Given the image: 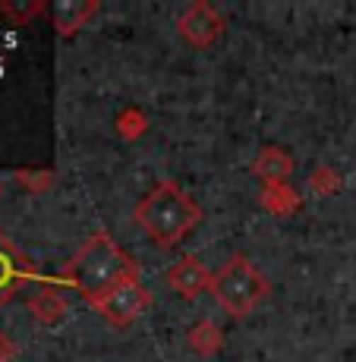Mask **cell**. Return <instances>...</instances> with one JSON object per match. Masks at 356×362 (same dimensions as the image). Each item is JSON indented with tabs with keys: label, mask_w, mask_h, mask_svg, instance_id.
<instances>
[{
	"label": "cell",
	"mask_w": 356,
	"mask_h": 362,
	"mask_svg": "<svg viewBox=\"0 0 356 362\" xmlns=\"http://www.w3.org/2000/svg\"><path fill=\"white\" fill-rule=\"evenodd\" d=\"M136 224L149 236L155 246L177 249L180 243L190 236L202 221V208L186 189H180L173 180H161L155 189L149 192L136 205Z\"/></svg>",
	"instance_id": "obj_2"
},
{
	"label": "cell",
	"mask_w": 356,
	"mask_h": 362,
	"mask_svg": "<svg viewBox=\"0 0 356 362\" xmlns=\"http://www.w3.org/2000/svg\"><path fill=\"white\" fill-rule=\"evenodd\" d=\"M19 177V183L23 186H32V189H45V186H51V180H54V173H16Z\"/></svg>",
	"instance_id": "obj_14"
},
{
	"label": "cell",
	"mask_w": 356,
	"mask_h": 362,
	"mask_svg": "<svg viewBox=\"0 0 356 362\" xmlns=\"http://www.w3.org/2000/svg\"><path fill=\"white\" fill-rule=\"evenodd\" d=\"M180 32L195 47H212L221 38V32H224V19H221V13L212 4L195 0L190 10L180 16Z\"/></svg>",
	"instance_id": "obj_5"
},
{
	"label": "cell",
	"mask_w": 356,
	"mask_h": 362,
	"mask_svg": "<svg viewBox=\"0 0 356 362\" xmlns=\"http://www.w3.org/2000/svg\"><path fill=\"white\" fill-rule=\"evenodd\" d=\"M0 199H4V183H0Z\"/></svg>",
	"instance_id": "obj_16"
},
{
	"label": "cell",
	"mask_w": 356,
	"mask_h": 362,
	"mask_svg": "<svg viewBox=\"0 0 356 362\" xmlns=\"http://www.w3.org/2000/svg\"><path fill=\"white\" fill-rule=\"evenodd\" d=\"M309 186L316 196H328V192L340 189V177H338V170H331V167H318V170L309 177Z\"/></svg>",
	"instance_id": "obj_13"
},
{
	"label": "cell",
	"mask_w": 356,
	"mask_h": 362,
	"mask_svg": "<svg viewBox=\"0 0 356 362\" xmlns=\"http://www.w3.org/2000/svg\"><path fill=\"white\" fill-rule=\"evenodd\" d=\"M25 274H29V271H25L19 249L13 246L4 233H0V305H4L6 299H10L25 281H29Z\"/></svg>",
	"instance_id": "obj_7"
},
{
	"label": "cell",
	"mask_w": 356,
	"mask_h": 362,
	"mask_svg": "<svg viewBox=\"0 0 356 362\" xmlns=\"http://www.w3.org/2000/svg\"><path fill=\"white\" fill-rule=\"evenodd\" d=\"M149 305H151V293L142 287V281H130V284H123L120 290H114L108 299H101L98 305H92V309L101 318H108L114 328H127V325L136 322Z\"/></svg>",
	"instance_id": "obj_4"
},
{
	"label": "cell",
	"mask_w": 356,
	"mask_h": 362,
	"mask_svg": "<svg viewBox=\"0 0 356 362\" xmlns=\"http://www.w3.org/2000/svg\"><path fill=\"white\" fill-rule=\"evenodd\" d=\"M262 199H265V208H271V211H277V214H287V211H293V208L299 205L297 192L287 189V183H281V186H268Z\"/></svg>",
	"instance_id": "obj_12"
},
{
	"label": "cell",
	"mask_w": 356,
	"mask_h": 362,
	"mask_svg": "<svg viewBox=\"0 0 356 362\" xmlns=\"http://www.w3.org/2000/svg\"><path fill=\"white\" fill-rule=\"evenodd\" d=\"M29 312L41 325H57L67 312V299L57 287H41L38 293L29 296Z\"/></svg>",
	"instance_id": "obj_9"
},
{
	"label": "cell",
	"mask_w": 356,
	"mask_h": 362,
	"mask_svg": "<svg viewBox=\"0 0 356 362\" xmlns=\"http://www.w3.org/2000/svg\"><path fill=\"white\" fill-rule=\"evenodd\" d=\"M253 173L265 186H281L287 183V177L293 173V158L284 148H277V145H265L259 158L253 161Z\"/></svg>",
	"instance_id": "obj_8"
},
{
	"label": "cell",
	"mask_w": 356,
	"mask_h": 362,
	"mask_svg": "<svg viewBox=\"0 0 356 362\" xmlns=\"http://www.w3.org/2000/svg\"><path fill=\"white\" fill-rule=\"evenodd\" d=\"M268 274L246 255H234L212 274V296L227 315L243 318L268 299Z\"/></svg>",
	"instance_id": "obj_3"
},
{
	"label": "cell",
	"mask_w": 356,
	"mask_h": 362,
	"mask_svg": "<svg viewBox=\"0 0 356 362\" xmlns=\"http://www.w3.org/2000/svg\"><path fill=\"white\" fill-rule=\"evenodd\" d=\"M64 281L86 303L98 305L114 290H120L123 284L139 281V264L132 262L130 252H123V246L114 236L101 230V233H92L73 252V259L64 268Z\"/></svg>",
	"instance_id": "obj_1"
},
{
	"label": "cell",
	"mask_w": 356,
	"mask_h": 362,
	"mask_svg": "<svg viewBox=\"0 0 356 362\" xmlns=\"http://www.w3.org/2000/svg\"><path fill=\"white\" fill-rule=\"evenodd\" d=\"M190 346L199 356H214V353L221 350V344H224V337H221V331H218V325L214 322H195L193 328H190Z\"/></svg>",
	"instance_id": "obj_10"
},
{
	"label": "cell",
	"mask_w": 356,
	"mask_h": 362,
	"mask_svg": "<svg viewBox=\"0 0 356 362\" xmlns=\"http://www.w3.org/2000/svg\"><path fill=\"white\" fill-rule=\"evenodd\" d=\"M212 274L214 271H208L195 255H183L177 264L167 268V287L186 299H195L205 290H212Z\"/></svg>",
	"instance_id": "obj_6"
},
{
	"label": "cell",
	"mask_w": 356,
	"mask_h": 362,
	"mask_svg": "<svg viewBox=\"0 0 356 362\" xmlns=\"http://www.w3.org/2000/svg\"><path fill=\"white\" fill-rule=\"evenodd\" d=\"M95 10H98V4H69L67 0V4L54 6V23H57V29L64 35H69L73 29H79Z\"/></svg>",
	"instance_id": "obj_11"
},
{
	"label": "cell",
	"mask_w": 356,
	"mask_h": 362,
	"mask_svg": "<svg viewBox=\"0 0 356 362\" xmlns=\"http://www.w3.org/2000/svg\"><path fill=\"white\" fill-rule=\"evenodd\" d=\"M13 356H16V344L6 334H0V362H10Z\"/></svg>",
	"instance_id": "obj_15"
}]
</instances>
